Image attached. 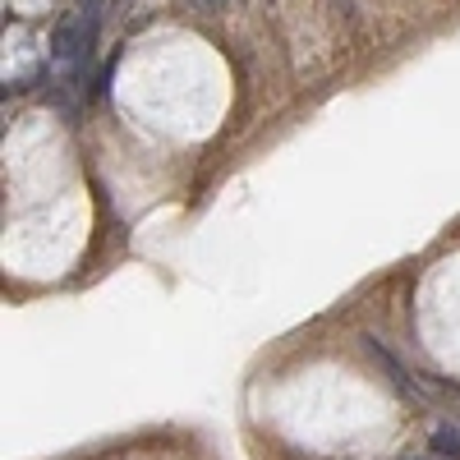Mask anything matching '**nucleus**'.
Segmentation results:
<instances>
[{
    "instance_id": "nucleus-1",
    "label": "nucleus",
    "mask_w": 460,
    "mask_h": 460,
    "mask_svg": "<svg viewBox=\"0 0 460 460\" xmlns=\"http://www.w3.org/2000/svg\"><path fill=\"white\" fill-rule=\"evenodd\" d=\"M97 28H102V0H74L69 14L51 32V56L60 65H88L97 47Z\"/></svg>"
},
{
    "instance_id": "nucleus-2",
    "label": "nucleus",
    "mask_w": 460,
    "mask_h": 460,
    "mask_svg": "<svg viewBox=\"0 0 460 460\" xmlns=\"http://www.w3.org/2000/svg\"><path fill=\"white\" fill-rule=\"evenodd\" d=\"M429 447H433V456H442V460H460V429H456V424H438L433 438H429Z\"/></svg>"
},
{
    "instance_id": "nucleus-3",
    "label": "nucleus",
    "mask_w": 460,
    "mask_h": 460,
    "mask_svg": "<svg viewBox=\"0 0 460 460\" xmlns=\"http://www.w3.org/2000/svg\"><path fill=\"white\" fill-rule=\"evenodd\" d=\"M401 460H442V456H401Z\"/></svg>"
},
{
    "instance_id": "nucleus-4",
    "label": "nucleus",
    "mask_w": 460,
    "mask_h": 460,
    "mask_svg": "<svg viewBox=\"0 0 460 460\" xmlns=\"http://www.w3.org/2000/svg\"><path fill=\"white\" fill-rule=\"evenodd\" d=\"M203 5H221V0H203Z\"/></svg>"
}]
</instances>
